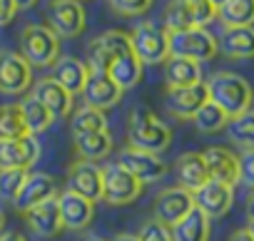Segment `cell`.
Masks as SVG:
<instances>
[{
  "label": "cell",
  "instance_id": "1",
  "mask_svg": "<svg viewBox=\"0 0 254 241\" xmlns=\"http://www.w3.org/2000/svg\"><path fill=\"white\" fill-rule=\"evenodd\" d=\"M127 142L135 149H142L150 154H162L172 145V130L152 109L135 107L130 114V122H127Z\"/></svg>",
  "mask_w": 254,
  "mask_h": 241
},
{
  "label": "cell",
  "instance_id": "2",
  "mask_svg": "<svg viewBox=\"0 0 254 241\" xmlns=\"http://www.w3.org/2000/svg\"><path fill=\"white\" fill-rule=\"evenodd\" d=\"M207 92L209 102H214L229 119L242 112H249L254 104L252 85L237 72H214L207 82Z\"/></svg>",
  "mask_w": 254,
  "mask_h": 241
},
{
  "label": "cell",
  "instance_id": "3",
  "mask_svg": "<svg viewBox=\"0 0 254 241\" xmlns=\"http://www.w3.org/2000/svg\"><path fill=\"white\" fill-rule=\"evenodd\" d=\"M20 55L30 67H53L60 57V38L48 25H25L20 33Z\"/></svg>",
  "mask_w": 254,
  "mask_h": 241
},
{
  "label": "cell",
  "instance_id": "4",
  "mask_svg": "<svg viewBox=\"0 0 254 241\" xmlns=\"http://www.w3.org/2000/svg\"><path fill=\"white\" fill-rule=\"evenodd\" d=\"M145 184L132 177L122 164L112 162L107 167H102V199L112 206H125L132 204L135 199H140Z\"/></svg>",
  "mask_w": 254,
  "mask_h": 241
},
{
  "label": "cell",
  "instance_id": "5",
  "mask_svg": "<svg viewBox=\"0 0 254 241\" xmlns=\"http://www.w3.org/2000/svg\"><path fill=\"white\" fill-rule=\"evenodd\" d=\"M130 45L142 65H157L170 57V33L155 23H140L130 33Z\"/></svg>",
  "mask_w": 254,
  "mask_h": 241
},
{
  "label": "cell",
  "instance_id": "6",
  "mask_svg": "<svg viewBox=\"0 0 254 241\" xmlns=\"http://www.w3.org/2000/svg\"><path fill=\"white\" fill-rule=\"evenodd\" d=\"M219 52L217 38L207 28H192L182 33H170V55L175 57H187L194 62H207Z\"/></svg>",
  "mask_w": 254,
  "mask_h": 241
},
{
  "label": "cell",
  "instance_id": "7",
  "mask_svg": "<svg viewBox=\"0 0 254 241\" xmlns=\"http://www.w3.org/2000/svg\"><path fill=\"white\" fill-rule=\"evenodd\" d=\"M85 8L80 0H50L48 5V28L63 38H77L85 30Z\"/></svg>",
  "mask_w": 254,
  "mask_h": 241
},
{
  "label": "cell",
  "instance_id": "8",
  "mask_svg": "<svg viewBox=\"0 0 254 241\" xmlns=\"http://www.w3.org/2000/svg\"><path fill=\"white\" fill-rule=\"evenodd\" d=\"M130 50H132L130 35H125L120 30H107V33H102L100 38H95L90 43V48H87V67L107 72V67L112 65L115 57L130 52Z\"/></svg>",
  "mask_w": 254,
  "mask_h": 241
},
{
  "label": "cell",
  "instance_id": "9",
  "mask_svg": "<svg viewBox=\"0 0 254 241\" xmlns=\"http://www.w3.org/2000/svg\"><path fill=\"white\" fill-rule=\"evenodd\" d=\"M40 142L35 135H25L20 140L0 137V169H30L40 159Z\"/></svg>",
  "mask_w": 254,
  "mask_h": 241
},
{
  "label": "cell",
  "instance_id": "10",
  "mask_svg": "<svg viewBox=\"0 0 254 241\" xmlns=\"http://www.w3.org/2000/svg\"><path fill=\"white\" fill-rule=\"evenodd\" d=\"M207 102H209L207 82H197L190 87H167L165 95V104L170 114H175L177 119H192Z\"/></svg>",
  "mask_w": 254,
  "mask_h": 241
},
{
  "label": "cell",
  "instance_id": "11",
  "mask_svg": "<svg viewBox=\"0 0 254 241\" xmlns=\"http://www.w3.org/2000/svg\"><path fill=\"white\" fill-rule=\"evenodd\" d=\"M117 164H122L132 177H137L142 184H152V182H160L167 172V164L160 159V154H150V152H142V149H135V147H125L120 152V159Z\"/></svg>",
  "mask_w": 254,
  "mask_h": 241
},
{
  "label": "cell",
  "instance_id": "12",
  "mask_svg": "<svg viewBox=\"0 0 254 241\" xmlns=\"http://www.w3.org/2000/svg\"><path fill=\"white\" fill-rule=\"evenodd\" d=\"M33 82V67L20 52H0V92L20 95Z\"/></svg>",
  "mask_w": 254,
  "mask_h": 241
},
{
  "label": "cell",
  "instance_id": "13",
  "mask_svg": "<svg viewBox=\"0 0 254 241\" xmlns=\"http://www.w3.org/2000/svg\"><path fill=\"white\" fill-rule=\"evenodd\" d=\"M192 209H194V196H192V192L182 189L180 184L177 187H167L155 199V219L167 224V226H175Z\"/></svg>",
  "mask_w": 254,
  "mask_h": 241
},
{
  "label": "cell",
  "instance_id": "14",
  "mask_svg": "<svg viewBox=\"0 0 254 241\" xmlns=\"http://www.w3.org/2000/svg\"><path fill=\"white\" fill-rule=\"evenodd\" d=\"M67 189L77 192L80 196L90 201H100L102 199V169L97 167V162H87V159L72 162L67 169Z\"/></svg>",
  "mask_w": 254,
  "mask_h": 241
},
{
  "label": "cell",
  "instance_id": "15",
  "mask_svg": "<svg viewBox=\"0 0 254 241\" xmlns=\"http://www.w3.org/2000/svg\"><path fill=\"white\" fill-rule=\"evenodd\" d=\"M82 97H85V104L87 107H95V109H110L115 107L120 99H122V90L120 85L102 70H90V77L85 82V90H82Z\"/></svg>",
  "mask_w": 254,
  "mask_h": 241
},
{
  "label": "cell",
  "instance_id": "16",
  "mask_svg": "<svg viewBox=\"0 0 254 241\" xmlns=\"http://www.w3.org/2000/svg\"><path fill=\"white\" fill-rule=\"evenodd\" d=\"M192 196H194V206L199 211H204L209 219H217V216H224L232 209V204H234V187L209 179Z\"/></svg>",
  "mask_w": 254,
  "mask_h": 241
},
{
  "label": "cell",
  "instance_id": "17",
  "mask_svg": "<svg viewBox=\"0 0 254 241\" xmlns=\"http://www.w3.org/2000/svg\"><path fill=\"white\" fill-rule=\"evenodd\" d=\"M58 204H60V216H63V226L65 229L82 231V229L90 226V221L95 216V201L80 196L72 189H65L58 196Z\"/></svg>",
  "mask_w": 254,
  "mask_h": 241
},
{
  "label": "cell",
  "instance_id": "18",
  "mask_svg": "<svg viewBox=\"0 0 254 241\" xmlns=\"http://www.w3.org/2000/svg\"><path fill=\"white\" fill-rule=\"evenodd\" d=\"M55 192H58V184H55V179H53L50 174L33 172V174H28V179H25V184H23L20 194L15 196L13 206H15L18 211L28 214V211H30V209H35L38 204H43V201L53 199V196H55Z\"/></svg>",
  "mask_w": 254,
  "mask_h": 241
},
{
  "label": "cell",
  "instance_id": "19",
  "mask_svg": "<svg viewBox=\"0 0 254 241\" xmlns=\"http://www.w3.org/2000/svg\"><path fill=\"white\" fill-rule=\"evenodd\" d=\"M202 154L209 169V179L229 184V187L239 182V154L229 152L227 147H207Z\"/></svg>",
  "mask_w": 254,
  "mask_h": 241
},
{
  "label": "cell",
  "instance_id": "20",
  "mask_svg": "<svg viewBox=\"0 0 254 241\" xmlns=\"http://www.w3.org/2000/svg\"><path fill=\"white\" fill-rule=\"evenodd\" d=\"M28 219V226L33 229V234L43 236V239H55L65 226H63V216H60V204H58V196L38 204L35 209H30L25 214Z\"/></svg>",
  "mask_w": 254,
  "mask_h": 241
},
{
  "label": "cell",
  "instance_id": "21",
  "mask_svg": "<svg viewBox=\"0 0 254 241\" xmlns=\"http://www.w3.org/2000/svg\"><path fill=\"white\" fill-rule=\"evenodd\" d=\"M35 99H40L48 109H50V114L58 119V117H67L70 112H72V95L60 85V82H55L53 77H43L40 82H35V87H33V92H30Z\"/></svg>",
  "mask_w": 254,
  "mask_h": 241
},
{
  "label": "cell",
  "instance_id": "22",
  "mask_svg": "<svg viewBox=\"0 0 254 241\" xmlns=\"http://www.w3.org/2000/svg\"><path fill=\"white\" fill-rule=\"evenodd\" d=\"M87 77H90V67H87V62H82L77 57L65 55V57H58V62L53 65V80L60 82L72 97L82 95Z\"/></svg>",
  "mask_w": 254,
  "mask_h": 241
},
{
  "label": "cell",
  "instance_id": "23",
  "mask_svg": "<svg viewBox=\"0 0 254 241\" xmlns=\"http://www.w3.org/2000/svg\"><path fill=\"white\" fill-rule=\"evenodd\" d=\"M177 179H180V187L187 189V192H197L202 189L207 182H209V169H207V162H204V154L202 152H187L177 159Z\"/></svg>",
  "mask_w": 254,
  "mask_h": 241
},
{
  "label": "cell",
  "instance_id": "24",
  "mask_svg": "<svg viewBox=\"0 0 254 241\" xmlns=\"http://www.w3.org/2000/svg\"><path fill=\"white\" fill-rule=\"evenodd\" d=\"M217 45L232 60H249L254 57V28H224Z\"/></svg>",
  "mask_w": 254,
  "mask_h": 241
},
{
  "label": "cell",
  "instance_id": "25",
  "mask_svg": "<svg viewBox=\"0 0 254 241\" xmlns=\"http://www.w3.org/2000/svg\"><path fill=\"white\" fill-rule=\"evenodd\" d=\"M165 82L167 87H190L202 82V65L187 57L170 55L165 60Z\"/></svg>",
  "mask_w": 254,
  "mask_h": 241
},
{
  "label": "cell",
  "instance_id": "26",
  "mask_svg": "<svg viewBox=\"0 0 254 241\" xmlns=\"http://www.w3.org/2000/svg\"><path fill=\"white\" fill-rule=\"evenodd\" d=\"M142 62H140V57L130 50V52H125V55H120V57H115L112 60V65L107 67V75L120 85V90L125 92V90H132L135 85H140V80H142Z\"/></svg>",
  "mask_w": 254,
  "mask_h": 241
},
{
  "label": "cell",
  "instance_id": "27",
  "mask_svg": "<svg viewBox=\"0 0 254 241\" xmlns=\"http://www.w3.org/2000/svg\"><path fill=\"white\" fill-rule=\"evenodd\" d=\"M170 229H172V241H209V231H212L209 216L197 206Z\"/></svg>",
  "mask_w": 254,
  "mask_h": 241
},
{
  "label": "cell",
  "instance_id": "28",
  "mask_svg": "<svg viewBox=\"0 0 254 241\" xmlns=\"http://www.w3.org/2000/svg\"><path fill=\"white\" fill-rule=\"evenodd\" d=\"M112 137L110 132H85V135H75V152L87 159V162H100L112 152Z\"/></svg>",
  "mask_w": 254,
  "mask_h": 241
},
{
  "label": "cell",
  "instance_id": "29",
  "mask_svg": "<svg viewBox=\"0 0 254 241\" xmlns=\"http://www.w3.org/2000/svg\"><path fill=\"white\" fill-rule=\"evenodd\" d=\"M217 18L224 28H252L254 25V0H224L217 8Z\"/></svg>",
  "mask_w": 254,
  "mask_h": 241
},
{
  "label": "cell",
  "instance_id": "30",
  "mask_svg": "<svg viewBox=\"0 0 254 241\" xmlns=\"http://www.w3.org/2000/svg\"><path fill=\"white\" fill-rule=\"evenodd\" d=\"M20 112H23V119H25V127H28V135H43L50 125H53V114H50V109L40 102V99H35L33 95H28L23 102H20Z\"/></svg>",
  "mask_w": 254,
  "mask_h": 241
},
{
  "label": "cell",
  "instance_id": "31",
  "mask_svg": "<svg viewBox=\"0 0 254 241\" xmlns=\"http://www.w3.org/2000/svg\"><path fill=\"white\" fill-rule=\"evenodd\" d=\"M227 135L229 140L242 147V149H254V112H242L237 117H232L229 122H227Z\"/></svg>",
  "mask_w": 254,
  "mask_h": 241
},
{
  "label": "cell",
  "instance_id": "32",
  "mask_svg": "<svg viewBox=\"0 0 254 241\" xmlns=\"http://www.w3.org/2000/svg\"><path fill=\"white\" fill-rule=\"evenodd\" d=\"M70 127H72V135H85V132H107V117L102 109H95V107H80L72 119H70Z\"/></svg>",
  "mask_w": 254,
  "mask_h": 241
},
{
  "label": "cell",
  "instance_id": "33",
  "mask_svg": "<svg viewBox=\"0 0 254 241\" xmlns=\"http://www.w3.org/2000/svg\"><path fill=\"white\" fill-rule=\"evenodd\" d=\"M28 135L20 104H3L0 107V137L3 140H20Z\"/></svg>",
  "mask_w": 254,
  "mask_h": 241
},
{
  "label": "cell",
  "instance_id": "34",
  "mask_svg": "<svg viewBox=\"0 0 254 241\" xmlns=\"http://www.w3.org/2000/svg\"><path fill=\"white\" fill-rule=\"evenodd\" d=\"M192 122H194V127H197L199 132H204V135H214V132H219V130L227 127L229 117H227L214 102H207V104H202V109L192 117Z\"/></svg>",
  "mask_w": 254,
  "mask_h": 241
},
{
  "label": "cell",
  "instance_id": "35",
  "mask_svg": "<svg viewBox=\"0 0 254 241\" xmlns=\"http://www.w3.org/2000/svg\"><path fill=\"white\" fill-rule=\"evenodd\" d=\"M192 28H207L212 20H217V5L212 0H180Z\"/></svg>",
  "mask_w": 254,
  "mask_h": 241
},
{
  "label": "cell",
  "instance_id": "36",
  "mask_svg": "<svg viewBox=\"0 0 254 241\" xmlns=\"http://www.w3.org/2000/svg\"><path fill=\"white\" fill-rule=\"evenodd\" d=\"M25 179H28L25 169H0V199L15 201V196L20 194Z\"/></svg>",
  "mask_w": 254,
  "mask_h": 241
},
{
  "label": "cell",
  "instance_id": "37",
  "mask_svg": "<svg viewBox=\"0 0 254 241\" xmlns=\"http://www.w3.org/2000/svg\"><path fill=\"white\" fill-rule=\"evenodd\" d=\"M140 241H172V229L157 219H150L142 224L140 234H137Z\"/></svg>",
  "mask_w": 254,
  "mask_h": 241
},
{
  "label": "cell",
  "instance_id": "38",
  "mask_svg": "<svg viewBox=\"0 0 254 241\" xmlns=\"http://www.w3.org/2000/svg\"><path fill=\"white\" fill-rule=\"evenodd\" d=\"M155 0H110V5L117 15H125V18H135V15H142L150 10V5Z\"/></svg>",
  "mask_w": 254,
  "mask_h": 241
},
{
  "label": "cell",
  "instance_id": "39",
  "mask_svg": "<svg viewBox=\"0 0 254 241\" xmlns=\"http://www.w3.org/2000/svg\"><path fill=\"white\" fill-rule=\"evenodd\" d=\"M239 182L254 189V149H244L239 154Z\"/></svg>",
  "mask_w": 254,
  "mask_h": 241
},
{
  "label": "cell",
  "instance_id": "40",
  "mask_svg": "<svg viewBox=\"0 0 254 241\" xmlns=\"http://www.w3.org/2000/svg\"><path fill=\"white\" fill-rule=\"evenodd\" d=\"M15 13H18V5L13 3V0H0V28L10 25Z\"/></svg>",
  "mask_w": 254,
  "mask_h": 241
},
{
  "label": "cell",
  "instance_id": "41",
  "mask_svg": "<svg viewBox=\"0 0 254 241\" xmlns=\"http://www.w3.org/2000/svg\"><path fill=\"white\" fill-rule=\"evenodd\" d=\"M229 241H254V236H252L249 229H237V231L229 236Z\"/></svg>",
  "mask_w": 254,
  "mask_h": 241
},
{
  "label": "cell",
  "instance_id": "42",
  "mask_svg": "<svg viewBox=\"0 0 254 241\" xmlns=\"http://www.w3.org/2000/svg\"><path fill=\"white\" fill-rule=\"evenodd\" d=\"M0 241H25V236L18 231H8V234H0Z\"/></svg>",
  "mask_w": 254,
  "mask_h": 241
},
{
  "label": "cell",
  "instance_id": "43",
  "mask_svg": "<svg viewBox=\"0 0 254 241\" xmlns=\"http://www.w3.org/2000/svg\"><path fill=\"white\" fill-rule=\"evenodd\" d=\"M13 3L18 5V10H28V8H33L38 0H13Z\"/></svg>",
  "mask_w": 254,
  "mask_h": 241
},
{
  "label": "cell",
  "instance_id": "44",
  "mask_svg": "<svg viewBox=\"0 0 254 241\" xmlns=\"http://www.w3.org/2000/svg\"><path fill=\"white\" fill-rule=\"evenodd\" d=\"M247 216H249V221H254V194L247 199Z\"/></svg>",
  "mask_w": 254,
  "mask_h": 241
},
{
  "label": "cell",
  "instance_id": "45",
  "mask_svg": "<svg viewBox=\"0 0 254 241\" xmlns=\"http://www.w3.org/2000/svg\"><path fill=\"white\" fill-rule=\"evenodd\" d=\"M112 241H140L137 236H132V234H120V236H115Z\"/></svg>",
  "mask_w": 254,
  "mask_h": 241
},
{
  "label": "cell",
  "instance_id": "46",
  "mask_svg": "<svg viewBox=\"0 0 254 241\" xmlns=\"http://www.w3.org/2000/svg\"><path fill=\"white\" fill-rule=\"evenodd\" d=\"M85 241H105V239H100V236H95V234H90V236H85Z\"/></svg>",
  "mask_w": 254,
  "mask_h": 241
},
{
  "label": "cell",
  "instance_id": "47",
  "mask_svg": "<svg viewBox=\"0 0 254 241\" xmlns=\"http://www.w3.org/2000/svg\"><path fill=\"white\" fill-rule=\"evenodd\" d=\"M3 226H5V214H3V209H0V231H3Z\"/></svg>",
  "mask_w": 254,
  "mask_h": 241
},
{
  "label": "cell",
  "instance_id": "48",
  "mask_svg": "<svg viewBox=\"0 0 254 241\" xmlns=\"http://www.w3.org/2000/svg\"><path fill=\"white\" fill-rule=\"evenodd\" d=\"M249 231H252V236H254V221H249V226H247Z\"/></svg>",
  "mask_w": 254,
  "mask_h": 241
},
{
  "label": "cell",
  "instance_id": "49",
  "mask_svg": "<svg viewBox=\"0 0 254 241\" xmlns=\"http://www.w3.org/2000/svg\"><path fill=\"white\" fill-rule=\"evenodd\" d=\"M212 3H214V5H217V8H219V5H222V3H224V0H212Z\"/></svg>",
  "mask_w": 254,
  "mask_h": 241
},
{
  "label": "cell",
  "instance_id": "50",
  "mask_svg": "<svg viewBox=\"0 0 254 241\" xmlns=\"http://www.w3.org/2000/svg\"><path fill=\"white\" fill-rule=\"evenodd\" d=\"M252 112H254V104H252Z\"/></svg>",
  "mask_w": 254,
  "mask_h": 241
},
{
  "label": "cell",
  "instance_id": "51",
  "mask_svg": "<svg viewBox=\"0 0 254 241\" xmlns=\"http://www.w3.org/2000/svg\"><path fill=\"white\" fill-rule=\"evenodd\" d=\"M80 3H82V0H80Z\"/></svg>",
  "mask_w": 254,
  "mask_h": 241
}]
</instances>
